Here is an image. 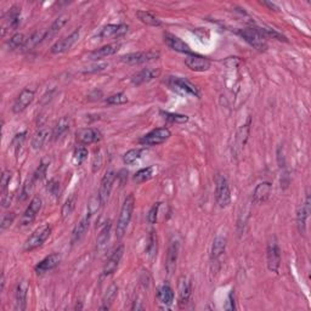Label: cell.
<instances>
[{
    "instance_id": "obj_27",
    "label": "cell",
    "mask_w": 311,
    "mask_h": 311,
    "mask_svg": "<svg viewBox=\"0 0 311 311\" xmlns=\"http://www.w3.org/2000/svg\"><path fill=\"white\" fill-rule=\"evenodd\" d=\"M119 48H121V44H119V43H113V44L105 45V46H102V48H100V49H97V50H94L92 53H90L89 59L95 60V61H96V60L106 59V57L114 55V54L119 50Z\"/></svg>"
},
{
    "instance_id": "obj_12",
    "label": "cell",
    "mask_w": 311,
    "mask_h": 311,
    "mask_svg": "<svg viewBox=\"0 0 311 311\" xmlns=\"http://www.w3.org/2000/svg\"><path fill=\"white\" fill-rule=\"evenodd\" d=\"M168 84L173 89L179 90V91L184 92V94L192 95L195 97H200V91H198L197 86L193 85L192 83L184 78L179 77H170L168 79Z\"/></svg>"
},
{
    "instance_id": "obj_41",
    "label": "cell",
    "mask_w": 311,
    "mask_h": 311,
    "mask_svg": "<svg viewBox=\"0 0 311 311\" xmlns=\"http://www.w3.org/2000/svg\"><path fill=\"white\" fill-rule=\"evenodd\" d=\"M49 164H50V162H49L48 159H42V162H40L39 167L37 168V170L34 171L33 176H32V178L34 179V181H35V182L42 181V180L45 178L46 173H48Z\"/></svg>"
},
{
    "instance_id": "obj_56",
    "label": "cell",
    "mask_w": 311,
    "mask_h": 311,
    "mask_svg": "<svg viewBox=\"0 0 311 311\" xmlns=\"http://www.w3.org/2000/svg\"><path fill=\"white\" fill-rule=\"evenodd\" d=\"M4 287H5V277H4V274L1 275V291H4Z\"/></svg>"
},
{
    "instance_id": "obj_2",
    "label": "cell",
    "mask_w": 311,
    "mask_h": 311,
    "mask_svg": "<svg viewBox=\"0 0 311 311\" xmlns=\"http://www.w3.org/2000/svg\"><path fill=\"white\" fill-rule=\"evenodd\" d=\"M237 34L241 38H243L244 42L252 46L253 49L258 51H265L267 49V42L266 37L259 31V28H243L238 29Z\"/></svg>"
},
{
    "instance_id": "obj_34",
    "label": "cell",
    "mask_w": 311,
    "mask_h": 311,
    "mask_svg": "<svg viewBox=\"0 0 311 311\" xmlns=\"http://www.w3.org/2000/svg\"><path fill=\"white\" fill-rule=\"evenodd\" d=\"M70 119L67 117H62L60 118L57 123L55 124V127L53 128V132H51V136H53V140H57L59 138H61L65 133L70 129Z\"/></svg>"
},
{
    "instance_id": "obj_42",
    "label": "cell",
    "mask_w": 311,
    "mask_h": 311,
    "mask_svg": "<svg viewBox=\"0 0 311 311\" xmlns=\"http://www.w3.org/2000/svg\"><path fill=\"white\" fill-rule=\"evenodd\" d=\"M141 155H143V150H140V149L129 150L127 154L123 156V162L128 165L133 164V163H135L136 160L140 159Z\"/></svg>"
},
{
    "instance_id": "obj_3",
    "label": "cell",
    "mask_w": 311,
    "mask_h": 311,
    "mask_svg": "<svg viewBox=\"0 0 311 311\" xmlns=\"http://www.w3.org/2000/svg\"><path fill=\"white\" fill-rule=\"evenodd\" d=\"M51 226L49 224H44V225L39 226L38 229H35L33 233L27 238V241L24 242V250L26 252H32L35 248L40 247L46 239L50 237L51 234Z\"/></svg>"
},
{
    "instance_id": "obj_50",
    "label": "cell",
    "mask_w": 311,
    "mask_h": 311,
    "mask_svg": "<svg viewBox=\"0 0 311 311\" xmlns=\"http://www.w3.org/2000/svg\"><path fill=\"white\" fill-rule=\"evenodd\" d=\"M13 220H15V213H7V214H5L2 217L1 223H0V230L5 231L7 228H10Z\"/></svg>"
},
{
    "instance_id": "obj_45",
    "label": "cell",
    "mask_w": 311,
    "mask_h": 311,
    "mask_svg": "<svg viewBox=\"0 0 311 311\" xmlns=\"http://www.w3.org/2000/svg\"><path fill=\"white\" fill-rule=\"evenodd\" d=\"M127 102L128 96L124 92H118V94H114L106 99V103H108V105H124Z\"/></svg>"
},
{
    "instance_id": "obj_23",
    "label": "cell",
    "mask_w": 311,
    "mask_h": 311,
    "mask_svg": "<svg viewBox=\"0 0 311 311\" xmlns=\"http://www.w3.org/2000/svg\"><path fill=\"white\" fill-rule=\"evenodd\" d=\"M178 291H179V307L185 308L189 304L190 298H191V282L187 280L186 277H180L179 283H178Z\"/></svg>"
},
{
    "instance_id": "obj_35",
    "label": "cell",
    "mask_w": 311,
    "mask_h": 311,
    "mask_svg": "<svg viewBox=\"0 0 311 311\" xmlns=\"http://www.w3.org/2000/svg\"><path fill=\"white\" fill-rule=\"evenodd\" d=\"M68 21H70V16H67V15H62V16H60V17H57L56 20L53 22V24H51V26L48 28V37H46V39L53 38L54 35L59 33V32L61 31L65 26H66V23L68 22Z\"/></svg>"
},
{
    "instance_id": "obj_51",
    "label": "cell",
    "mask_w": 311,
    "mask_h": 311,
    "mask_svg": "<svg viewBox=\"0 0 311 311\" xmlns=\"http://www.w3.org/2000/svg\"><path fill=\"white\" fill-rule=\"evenodd\" d=\"M59 189H60V184L56 181V180H50L48 184V191L51 193L53 196H59Z\"/></svg>"
},
{
    "instance_id": "obj_43",
    "label": "cell",
    "mask_w": 311,
    "mask_h": 311,
    "mask_svg": "<svg viewBox=\"0 0 311 311\" xmlns=\"http://www.w3.org/2000/svg\"><path fill=\"white\" fill-rule=\"evenodd\" d=\"M160 114L163 116V118L165 121L171 122V123H178V124H182V123L189 122V117L184 116V114H178V113H169V112H160Z\"/></svg>"
},
{
    "instance_id": "obj_36",
    "label": "cell",
    "mask_w": 311,
    "mask_h": 311,
    "mask_svg": "<svg viewBox=\"0 0 311 311\" xmlns=\"http://www.w3.org/2000/svg\"><path fill=\"white\" fill-rule=\"evenodd\" d=\"M136 17L141 21V22L146 24V26H151V27H159L162 22L158 20L156 16L152 15L151 12H147V11H143V10H139L136 11Z\"/></svg>"
},
{
    "instance_id": "obj_16",
    "label": "cell",
    "mask_w": 311,
    "mask_h": 311,
    "mask_svg": "<svg viewBox=\"0 0 311 311\" xmlns=\"http://www.w3.org/2000/svg\"><path fill=\"white\" fill-rule=\"evenodd\" d=\"M310 195L308 193L305 196L304 202H303L298 212H297V226H298V231L302 234H305V233H307V222L310 215Z\"/></svg>"
},
{
    "instance_id": "obj_13",
    "label": "cell",
    "mask_w": 311,
    "mask_h": 311,
    "mask_svg": "<svg viewBox=\"0 0 311 311\" xmlns=\"http://www.w3.org/2000/svg\"><path fill=\"white\" fill-rule=\"evenodd\" d=\"M79 35H80V31H79V29H76V31L72 32L68 37L62 38L61 40H59V42H56L55 44L51 46L50 49L51 54L57 55V54L66 53V51L70 50V49L78 42Z\"/></svg>"
},
{
    "instance_id": "obj_49",
    "label": "cell",
    "mask_w": 311,
    "mask_h": 311,
    "mask_svg": "<svg viewBox=\"0 0 311 311\" xmlns=\"http://www.w3.org/2000/svg\"><path fill=\"white\" fill-rule=\"evenodd\" d=\"M160 204L162 203H155L154 206L151 207V209H150L149 214H147V222H149L150 224H156L157 223V218H158V212H159V208H160Z\"/></svg>"
},
{
    "instance_id": "obj_52",
    "label": "cell",
    "mask_w": 311,
    "mask_h": 311,
    "mask_svg": "<svg viewBox=\"0 0 311 311\" xmlns=\"http://www.w3.org/2000/svg\"><path fill=\"white\" fill-rule=\"evenodd\" d=\"M11 201H12V195H10V192L7 191V192L2 193L1 195V207L2 208H7V207L11 204Z\"/></svg>"
},
{
    "instance_id": "obj_24",
    "label": "cell",
    "mask_w": 311,
    "mask_h": 311,
    "mask_svg": "<svg viewBox=\"0 0 311 311\" xmlns=\"http://www.w3.org/2000/svg\"><path fill=\"white\" fill-rule=\"evenodd\" d=\"M272 192V185L270 182L264 181L260 182L259 185H256L254 192L252 196V202L254 204H260L267 201V198L270 197Z\"/></svg>"
},
{
    "instance_id": "obj_18",
    "label": "cell",
    "mask_w": 311,
    "mask_h": 311,
    "mask_svg": "<svg viewBox=\"0 0 311 311\" xmlns=\"http://www.w3.org/2000/svg\"><path fill=\"white\" fill-rule=\"evenodd\" d=\"M179 241L178 239L173 238L170 241V244H169L168 248V253H167V261H165V270H167V274L171 275L174 271H175L176 267V261H178V256H179Z\"/></svg>"
},
{
    "instance_id": "obj_48",
    "label": "cell",
    "mask_w": 311,
    "mask_h": 311,
    "mask_svg": "<svg viewBox=\"0 0 311 311\" xmlns=\"http://www.w3.org/2000/svg\"><path fill=\"white\" fill-rule=\"evenodd\" d=\"M11 171L10 170H5L1 175V182H0V189H1V195L2 193L7 192V189H9L10 181H11Z\"/></svg>"
},
{
    "instance_id": "obj_26",
    "label": "cell",
    "mask_w": 311,
    "mask_h": 311,
    "mask_svg": "<svg viewBox=\"0 0 311 311\" xmlns=\"http://www.w3.org/2000/svg\"><path fill=\"white\" fill-rule=\"evenodd\" d=\"M90 220H91V213L89 212L88 214H86L85 217H84L83 219H81L80 222L76 225V228L73 229V231H72V239H71L72 244H76L77 242H79L81 238H83L84 234L86 233V231H88V229H89Z\"/></svg>"
},
{
    "instance_id": "obj_31",
    "label": "cell",
    "mask_w": 311,
    "mask_h": 311,
    "mask_svg": "<svg viewBox=\"0 0 311 311\" xmlns=\"http://www.w3.org/2000/svg\"><path fill=\"white\" fill-rule=\"evenodd\" d=\"M117 294H118V287L117 285L112 283L110 287L107 288L106 293L102 297V305L100 307V310H108L111 308V305L113 304L114 299H116Z\"/></svg>"
},
{
    "instance_id": "obj_1",
    "label": "cell",
    "mask_w": 311,
    "mask_h": 311,
    "mask_svg": "<svg viewBox=\"0 0 311 311\" xmlns=\"http://www.w3.org/2000/svg\"><path fill=\"white\" fill-rule=\"evenodd\" d=\"M134 207H135V197L134 195L127 196V198L124 200L123 203L121 213H119L118 222H117V228H116V237L118 239H121L127 233V229L129 226L130 220H132Z\"/></svg>"
},
{
    "instance_id": "obj_20",
    "label": "cell",
    "mask_w": 311,
    "mask_h": 311,
    "mask_svg": "<svg viewBox=\"0 0 311 311\" xmlns=\"http://www.w3.org/2000/svg\"><path fill=\"white\" fill-rule=\"evenodd\" d=\"M123 254H124V247L123 245H119L114 249V252L112 253L110 258H108L107 263H106L105 267H103V275L105 276H110V275L113 274L117 269H118L119 263H121Z\"/></svg>"
},
{
    "instance_id": "obj_29",
    "label": "cell",
    "mask_w": 311,
    "mask_h": 311,
    "mask_svg": "<svg viewBox=\"0 0 311 311\" xmlns=\"http://www.w3.org/2000/svg\"><path fill=\"white\" fill-rule=\"evenodd\" d=\"M46 37H48V29H40V31L34 32L33 34L29 35V37L26 39V43H24L22 50L24 51L32 50V49H34L38 44L44 42V40L46 39Z\"/></svg>"
},
{
    "instance_id": "obj_7",
    "label": "cell",
    "mask_w": 311,
    "mask_h": 311,
    "mask_svg": "<svg viewBox=\"0 0 311 311\" xmlns=\"http://www.w3.org/2000/svg\"><path fill=\"white\" fill-rule=\"evenodd\" d=\"M266 259H267V269L271 272H276L277 274L281 266V249L275 237L267 243Z\"/></svg>"
},
{
    "instance_id": "obj_40",
    "label": "cell",
    "mask_w": 311,
    "mask_h": 311,
    "mask_svg": "<svg viewBox=\"0 0 311 311\" xmlns=\"http://www.w3.org/2000/svg\"><path fill=\"white\" fill-rule=\"evenodd\" d=\"M27 38L22 33L13 34L9 40H7V46L10 50H17V49H23L24 43Z\"/></svg>"
},
{
    "instance_id": "obj_14",
    "label": "cell",
    "mask_w": 311,
    "mask_h": 311,
    "mask_svg": "<svg viewBox=\"0 0 311 311\" xmlns=\"http://www.w3.org/2000/svg\"><path fill=\"white\" fill-rule=\"evenodd\" d=\"M128 31H129V26L128 24H107V26L102 27L100 29L97 38L100 40L111 39V38H119L127 33Z\"/></svg>"
},
{
    "instance_id": "obj_25",
    "label": "cell",
    "mask_w": 311,
    "mask_h": 311,
    "mask_svg": "<svg viewBox=\"0 0 311 311\" xmlns=\"http://www.w3.org/2000/svg\"><path fill=\"white\" fill-rule=\"evenodd\" d=\"M164 42L171 50L174 51H178V53H182V54H191V48L189 46V44H186L185 42H182L179 37L176 35L170 34V33H165L164 34Z\"/></svg>"
},
{
    "instance_id": "obj_21",
    "label": "cell",
    "mask_w": 311,
    "mask_h": 311,
    "mask_svg": "<svg viewBox=\"0 0 311 311\" xmlns=\"http://www.w3.org/2000/svg\"><path fill=\"white\" fill-rule=\"evenodd\" d=\"M28 289L29 285L27 281H21L18 283L17 288H16V294H15V310L17 311H23L27 307V296H28Z\"/></svg>"
},
{
    "instance_id": "obj_30",
    "label": "cell",
    "mask_w": 311,
    "mask_h": 311,
    "mask_svg": "<svg viewBox=\"0 0 311 311\" xmlns=\"http://www.w3.org/2000/svg\"><path fill=\"white\" fill-rule=\"evenodd\" d=\"M226 249V238L223 236H217L213 241V245H212V252H211V256H212V260H218V259L222 256L224 253H225Z\"/></svg>"
},
{
    "instance_id": "obj_44",
    "label": "cell",
    "mask_w": 311,
    "mask_h": 311,
    "mask_svg": "<svg viewBox=\"0 0 311 311\" xmlns=\"http://www.w3.org/2000/svg\"><path fill=\"white\" fill-rule=\"evenodd\" d=\"M75 207H76V197L75 196H71V197L65 202L64 207H62L61 211L62 219H66L67 217H70V215L72 214V212L75 211Z\"/></svg>"
},
{
    "instance_id": "obj_38",
    "label": "cell",
    "mask_w": 311,
    "mask_h": 311,
    "mask_svg": "<svg viewBox=\"0 0 311 311\" xmlns=\"http://www.w3.org/2000/svg\"><path fill=\"white\" fill-rule=\"evenodd\" d=\"M155 170H156V168L154 167V165L140 169V170L136 171L135 175H134V180H135L136 182H139V184L149 181V180L152 179V176H154Z\"/></svg>"
},
{
    "instance_id": "obj_55",
    "label": "cell",
    "mask_w": 311,
    "mask_h": 311,
    "mask_svg": "<svg viewBox=\"0 0 311 311\" xmlns=\"http://www.w3.org/2000/svg\"><path fill=\"white\" fill-rule=\"evenodd\" d=\"M263 4H264V5H266V6H269V7H270V9H275V10H278V9H277V6H276V5H275V4H272V2H267V1H264V2H263Z\"/></svg>"
},
{
    "instance_id": "obj_15",
    "label": "cell",
    "mask_w": 311,
    "mask_h": 311,
    "mask_svg": "<svg viewBox=\"0 0 311 311\" xmlns=\"http://www.w3.org/2000/svg\"><path fill=\"white\" fill-rule=\"evenodd\" d=\"M34 95H35V91L33 89H29V88L23 89L22 91L20 92V95L17 96V99L15 100V102H13V106H12L13 113L18 114L26 110V108L28 107L32 102H33Z\"/></svg>"
},
{
    "instance_id": "obj_4",
    "label": "cell",
    "mask_w": 311,
    "mask_h": 311,
    "mask_svg": "<svg viewBox=\"0 0 311 311\" xmlns=\"http://www.w3.org/2000/svg\"><path fill=\"white\" fill-rule=\"evenodd\" d=\"M217 186H215V198L220 208H226L231 202V191L229 182L225 176H217Z\"/></svg>"
},
{
    "instance_id": "obj_9",
    "label": "cell",
    "mask_w": 311,
    "mask_h": 311,
    "mask_svg": "<svg viewBox=\"0 0 311 311\" xmlns=\"http://www.w3.org/2000/svg\"><path fill=\"white\" fill-rule=\"evenodd\" d=\"M114 180H116V173L113 170L106 171V174L103 175L102 180H101L100 185V191H99V201L101 206H105L108 202L110 198L112 187H113Z\"/></svg>"
},
{
    "instance_id": "obj_32",
    "label": "cell",
    "mask_w": 311,
    "mask_h": 311,
    "mask_svg": "<svg viewBox=\"0 0 311 311\" xmlns=\"http://www.w3.org/2000/svg\"><path fill=\"white\" fill-rule=\"evenodd\" d=\"M111 223L107 222L105 225L102 226V229L100 230L99 234H97V239H96V248L97 250H102L103 248L106 247L110 241V234H111Z\"/></svg>"
},
{
    "instance_id": "obj_28",
    "label": "cell",
    "mask_w": 311,
    "mask_h": 311,
    "mask_svg": "<svg viewBox=\"0 0 311 311\" xmlns=\"http://www.w3.org/2000/svg\"><path fill=\"white\" fill-rule=\"evenodd\" d=\"M156 296H157L158 302H159L160 304L165 305V307H169V305L173 304L174 298H175L173 288H171L168 283H163V285H160L159 287L157 288V293H156Z\"/></svg>"
},
{
    "instance_id": "obj_53",
    "label": "cell",
    "mask_w": 311,
    "mask_h": 311,
    "mask_svg": "<svg viewBox=\"0 0 311 311\" xmlns=\"http://www.w3.org/2000/svg\"><path fill=\"white\" fill-rule=\"evenodd\" d=\"M225 309L226 310H234V309H236V307H234V299H233V292H231V293L229 294L228 302H226V304H225Z\"/></svg>"
},
{
    "instance_id": "obj_17",
    "label": "cell",
    "mask_w": 311,
    "mask_h": 311,
    "mask_svg": "<svg viewBox=\"0 0 311 311\" xmlns=\"http://www.w3.org/2000/svg\"><path fill=\"white\" fill-rule=\"evenodd\" d=\"M60 263H61V255L59 253H53V254L48 255L46 258L43 259L42 261H39L35 265L34 270L38 275H44L46 272L55 269L56 266H59Z\"/></svg>"
},
{
    "instance_id": "obj_33",
    "label": "cell",
    "mask_w": 311,
    "mask_h": 311,
    "mask_svg": "<svg viewBox=\"0 0 311 311\" xmlns=\"http://www.w3.org/2000/svg\"><path fill=\"white\" fill-rule=\"evenodd\" d=\"M49 139V130L43 128V129H39L37 133L34 134L33 138H32V149L35 150V151H39L43 146H44L46 141Z\"/></svg>"
},
{
    "instance_id": "obj_39",
    "label": "cell",
    "mask_w": 311,
    "mask_h": 311,
    "mask_svg": "<svg viewBox=\"0 0 311 311\" xmlns=\"http://www.w3.org/2000/svg\"><path fill=\"white\" fill-rule=\"evenodd\" d=\"M35 184H37V182L34 181L33 178L28 179L26 182H24L22 189H21L20 195H18V202H26L27 200H28L29 196L33 193Z\"/></svg>"
},
{
    "instance_id": "obj_22",
    "label": "cell",
    "mask_w": 311,
    "mask_h": 311,
    "mask_svg": "<svg viewBox=\"0 0 311 311\" xmlns=\"http://www.w3.org/2000/svg\"><path fill=\"white\" fill-rule=\"evenodd\" d=\"M160 71L156 70V68H144L140 72L133 76L132 83L134 85H141V84L149 83V81L154 80L155 78L159 77Z\"/></svg>"
},
{
    "instance_id": "obj_19",
    "label": "cell",
    "mask_w": 311,
    "mask_h": 311,
    "mask_svg": "<svg viewBox=\"0 0 311 311\" xmlns=\"http://www.w3.org/2000/svg\"><path fill=\"white\" fill-rule=\"evenodd\" d=\"M77 141L81 145H90L99 143L102 139L100 130L95 129V128H85V129L78 130L77 134Z\"/></svg>"
},
{
    "instance_id": "obj_10",
    "label": "cell",
    "mask_w": 311,
    "mask_h": 311,
    "mask_svg": "<svg viewBox=\"0 0 311 311\" xmlns=\"http://www.w3.org/2000/svg\"><path fill=\"white\" fill-rule=\"evenodd\" d=\"M42 207H43V201L40 197H34L33 200L31 201L29 206L27 207V209L24 211V213L22 214L20 219V225L21 226H27L29 224H32L37 218V215L39 214V212L42 211Z\"/></svg>"
},
{
    "instance_id": "obj_6",
    "label": "cell",
    "mask_w": 311,
    "mask_h": 311,
    "mask_svg": "<svg viewBox=\"0 0 311 311\" xmlns=\"http://www.w3.org/2000/svg\"><path fill=\"white\" fill-rule=\"evenodd\" d=\"M171 136L170 130L168 128H157L150 132L146 135H144L140 139L141 145H146V146H157V145L164 144Z\"/></svg>"
},
{
    "instance_id": "obj_46",
    "label": "cell",
    "mask_w": 311,
    "mask_h": 311,
    "mask_svg": "<svg viewBox=\"0 0 311 311\" xmlns=\"http://www.w3.org/2000/svg\"><path fill=\"white\" fill-rule=\"evenodd\" d=\"M26 135H27V133L23 132V133H20V134H16L15 138L12 139L11 147L13 149V152H15V155H18V152H20L21 147H22L24 140H26Z\"/></svg>"
},
{
    "instance_id": "obj_5",
    "label": "cell",
    "mask_w": 311,
    "mask_h": 311,
    "mask_svg": "<svg viewBox=\"0 0 311 311\" xmlns=\"http://www.w3.org/2000/svg\"><path fill=\"white\" fill-rule=\"evenodd\" d=\"M21 21V7L12 6L2 17L1 22V35L5 37L10 32H13L17 29L18 24Z\"/></svg>"
},
{
    "instance_id": "obj_47",
    "label": "cell",
    "mask_w": 311,
    "mask_h": 311,
    "mask_svg": "<svg viewBox=\"0 0 311 311\" xmlns=\"http://www.w3.org/2000/svg\"><path fill=\"white\" fill-rule=\"evenodd\" d=\"M86 158H88V150L85 147L80 146L78 149H76L75 154H73V159H75L76 164H81Z\"/></svg>"
},
{
    "instance_id": "obj_8",
    "label": "cell",
    "mask_w": 311,
    "mask_h": 311,
    "mask_svg": "<svg viewBox=\"0 0 311 311\" xmlns=\"http://www.w3.org/2000/svg\"><path fill=\"white\" fill-rule=\"evenodd\" d=\"M158 57H159L158 51H138V53H132L122 56L121 61L127 65H140L144 62L157 60Z\"/></svg>"
},
{
    "instance_id": "obj_54",
    "label": "cell",
    "mask_w": 311,
    "mask_h": 311,
    "mask_svg": "<svg viewBox=\"0 0 311 311\" xmlns=\"http://www.w3.org/2000/svg\"><path fill=\"white\" fill-rule=\"evenodd\" d=\"M132 310H144V307L141 305V302H134Z\"/></svg>"
},
{
    "instance_id": "obj_11",
    "label": "cell",
    "mask_w": 311,
    "mask_h": 311,
    "mask_svg": "<svg viewBox=\"0 0 311 311\" xmlns=\"http://www.w3.org/2000/svg\"><path fill=\"white\" fill-rule=\"evenodd\" d=\"M185 65L187 68H190L191 71H195V72H206L211 68L212 62L207 57L191 53L185 59Z\"/></svg>"
},
{
    "instance_id": "obj_37",
    "label": "cell",
    "mask_w": 311,
    "mask_h": 311,
    "mask_svg": "<svg viewBox=\"0 0 311 311\" xmlns=\"http://www.w3.org/2000/svg\"><path fill=\"white\" fill-rule=\"evenodd\" d=\"M145 253L149 256L150 259H155L156 255H157V234H156L155 231H151L147 237V243H146V249H145Z\"/></svg>"
}]
</instances>
